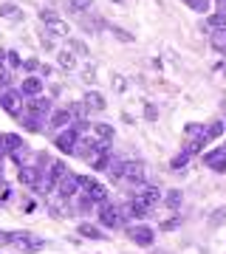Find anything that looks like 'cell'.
Masks as SVG:
<instances>
[{"label": "cell", "mask_w": 226, "mask_h": 254, "mask_svg": "<svg viewBox=\"0 0 226 254\" xmlns=\"http://www.w3.org/2000/svg\"><path fill=\"white\" fill-rule=\"evenodd\" d=\"M125 209L116 206V203H102L99 209V223L102 226H108V229H122L125 226Z\"/></svg>", "instance_id": "6da1fadb"}, {"label": "cell", "mask_w": 226, "mask_h": 254, "mask_svg": "<svg viewBox=\"0 0 226 254\" xmlns=\"http://www.w3.org/2000/svg\"><path fill=\"white\" fill-rule=\"evenodd\" d=\"M79 187H82V195H88L93 203H108V190H105V184L93 181L88 175H79Z\"/></svg>", "instance_id": "7a4b0ae2"}, {"label": "cell", "mask_w": 226, "mask_h": 254, "mask_svg": "<svg viewBox=\"0 0 226 254\" xmlns=\"http://www.w3.org/2000/svg\"><path fill=\"white\" fill-rule=\"evenodd\" d=\"M110 147L108 141H96V147H93V153L88 155V164H90V170H99V173H105L108 170V164H110Z\"/></svg>", "instance_id": "3957f363"}, {"label": "cell", "mask_w": 226, "mask_h": 254, "mask_svg": "<svg viewBox=\"0 0 226 254\" xmlns=\"http://www.w3.org/2000/svg\"><path fill=\"white\" fill-rule=\"evenodd\" d=\"M11 235H14V246L23 249L26 254H34V252H40V249L45 246L43 237H34L31 232H11Z\"/></svg>", "instance_id": "277c9868"}, {"label": "cell", "mask_w": 226, "mask_h": 254, "mask_svg": "<svg viewBox=\"0 0 226 254\" xmlns=\"http://www.w3.org/2000/svg\"><path fill=\"white\" fill-rule=\"evenodd\" d=\"M0 108L9 116H20L23 113V93L20 91H3L0 93Z\"/></svg>", "instance_id": "5b68a950"}, {"label": "cell", "mask_w": 226, "mask_h": 254, "mask_svg": "<svg viewBox=\"0 0 226 254\" xmlns=\"http://www.w3.org/2000/svg\"><path fill=\"white\" fill-rule=\"evenodd\" d=\"M40 20H43L45 23V31H51V34L54 37H68V31H71V28H68V23H65V20H60L54 14V11H40Z\"/></svg>", "instance_id": "8992f818"}, {"label": "cell", "mask_w": 226, "mask_h": 254, "mask_svg": "<svg viewBox=\"0 0 226 254\" xmlns=\"http://www.w3.org/2000/svg\"><path fill=\"white\" fill-rule=\"evenodd\" d=\"M54 144H57L60 153L74 155V153H76V144H79V136H76V130H74V127H68V130H63V133L54 138Z\"/></svg>", "instance_id": "52a82bcc"}, {"label": "cell", "mask_w": 226, "mask_h": 254, "mask_svg": "<svg viewBox=\"0 0 226 254\" xmlns=\"http://www.w3.org/2000/svg\"><path fill=\"white\" fill-rule=\"evenodd\" d=\"M127 237H130V240H133L136 246H153V240H155V232L150 226H130L127 229Z\"/></svg>", "instance_id": "ba28073f"}, {"label": "cell", "mask_w": 226, "mask_h": 254, "mask_svg": "<svg viewBox=\"0 0 226 254\" xmlns=\"http://www.w3.org/2000/svg\"><path fill=\"white\" fill-rule=\"evenodd\" d=\"M122 181L130 184V187H142V184H145V167L136 164V161H127L125 173H122Z\"/></svg>", "instance_id": "9c48e42d"}, {"label": "cell", "mask_w": 226, "mask_h": 254, "mask_svg": "<svg viewBox=\"0 0 226 254\" xmlns=\"http://www.w3.org/2000/svg\"><path fill=\"white\" fill-rule=\"evenodd\" d=\"M57 190H60V195H63L65 200H71V198H76V192H82V187H79V175H65L63 181L57 184Z\"/></svg>", "instance_id": "30bf717a"}, {"label": "cell", "mask_w": 226, "mask_h": 254, "mask_svg": "<svg viewBox=\"0 0 226 254\" xmlns=\"http://www.w3.org/2000/svg\"><path fill=\"white\" fill-rule=\"evenodd\" d=\"M204 164H207L209 170H215V173H226V144L204 155Z\"/></svg>", "instance_id": "8fae6325"}, {"label": "cell", "mask_w": 226, "mask_h": 254, "mask_svg": "<svg viewBox=\"0 0 226 254\" xmlns=\"http://www.w3.org/2000/svg\"><path fill=\"white\" fill-rule=\"evenodd\" d=\"M20 184H23V187H28V190H37V184H40V170H37V167L23 164V167H20Z\"/></svg>", "instance_id": "7c38bea8"}, {"label": "cell", "mask_w": 226, "mask_h": 254, "mask_svg": "<svg viewBox=\"0 0 226 254\" xmlns=\"http://www.w3.org/2000/svg\"><path fill=\"white\" fill-rule=\"evenodd\" d=\"M20 93L23 96H40L43 93V76H26L20 85Z\"/></svg>", "instance_id": "4fadbf2b"}, {"label": "cell", "mask_w": 226, "mask_h": 254, "mask_svg": "<svg viewBox=\"0 0 226 254\" xmlns=\"http://www.w3.org/2000/svg\"><path fill=\"white\" fill-rule=\"evenodd\" d=\"M26 113H34V116H43L48 119V113H51V99H43V96H37V99L28 102Z\"/></svg>", "instance_id": "5bb4252c"}, {"label": "cell", "mask_w": 226, "mask_h": 254, "mask_svg": "<svg viewBox=\"0 0 226 254\" xmlns=\"http://www.w3.org/2000/svg\"><path fill=\"white\" fill-rule=\"evenodd\" d=\"M209 43H212V48H215V51L226 54V26L212 28V31H209Z\"/></svg>", "instance_id": "9a60e30c"}, {"label": "cell", "mask_w": 226, "mask_h": 254, "mask_svg": "<svg viewBox=\"0 0 226 254\" xmlns=\"http://www.w3.org/2000/svg\"><path fill=\"white\" fill-rule=\"evenodd\" d=\"M0 17L17 23V20H23V9H20L17 3H0Z\"/></svg>", "instance_id": "2e32d148"}, {"label": "cell", "mask_w": 226, "mask_h": 254, "mask_svg": "<svg viewBox=\"0 0 226 254\" xmlns=\"http://www.w3.org/2000/svg\"><path fill=\"white\" fill-rule=\"evenodd\" d=\"M85 240H105L108 235H102V229L99 226H93V223H79V229H76Z\"/></svg>", "instance_id": "e0dca14e"}, {"label": "cell", "mask_w": 226, "mask_h": 254, "mask_svg": "<svg viewBox=\"0 0 226 254\" xmlns=\"http://www.w3.org/2000/svg\"><path fill=\"white\" fill-rule=\"evenodd\" d=\"M85 108L88 110H105V96L102 93H96V91H90V93H85Z\"/></svg>", "instance_id": "ac0fdd59"}, {"label": "cell", "mask_w": 226, "mask_h": 254, "mask_svg": "<svg viewBox=\"0 0 226 254\" xmlns=\"http://www.w3.org/2000/svg\"><path fill=\"white\" fill-rule=\"evenodd\" d=\"M71 122H74L71 110L65 108V110H57L54 116H51V122H48V125H51V127H71Z\"/></svg>", "instance_id": "d6986e66"}, {"label": "cell", "mask_w": 226, "mask_h": 254, "mask_svg": "<svg viewBox=\"0 0 226 254\" xmlns=\"http://www.w3.org/2000/svg\"><path fill=\"white\" fill-rule=\"evenodd\" d=\"M93 133H96V138H99V141H113V127L108 125V122H96V125H93Z\"/></svg>", "instance_id": "ffe728a7"}, {"label": "cell", "mask_w": 226, "mask_h": 254, "mask_svg": "<svg viewBox=\"0 0 226 254\" xmlns=\"http://www.w3.org/2000/svg\"><path fill=\"white\" fill-rule=\"evenodd\" d=\"M65 6L74 14H85L88 9H93V0H65Z\"/></svg>", "instance_id": "44dd1931"}, {"label": "cell", "mask_w": 226, "mask_h": 254, "mask_svg": "<svg viewBox=\"0 0 226 254\" xmlns=\"http://www.w3.org/2000/svg\"><path fill=\"white\" fill-rule=\"evenodd\" d=\"M181 200H184V192H181V190H170V192H167V198H164V203H167V209L178 212V209H181Z\"/></svg>", "instance_id": "7402d4cb"}, {"label": "cell", "mask_w": 226, "mask_h": 254, "mask_svg": "<svg viewBox=\"0 0 226 254\" xmlns=\"http://www.w3.org/2000/svg\"><path fill=\"white\" fill-rule=\"evenodd\" d=\"M224 223H226V206L212 209V215H209V229H221Z\"/></svg>", "instance_id": "603a6c76"}, {"label": "cell", "mask_w": 226, "mask_h": 254, "mask_svg": "<svg viewBox=\"0 0 226 254\" xmlns=\"http://www.w3.org/2000/svg\"><path fill=\"white\" fill-rule=\"evenodd\" d=\"M57 60H60V68H63V71H74V68H76V57H74L68 48H65V51H60V57H57Z\"/></svg>", "instance_id": "cb8c5ba5"}, {"label": "cell", "mask_w": 226, "mask_h": 254, "mask_svg": "<svg viewBox=\"0 0 226 254\" xmlns=\"http://www.w3.org/2000/svg\"><path fill=\"white\" fill-rule=\"evenodd\" d=\"M65 48H68V51H71L74 57H88V46H85L82 40H71V37H68V43H65Z\"/></svg>", "instance_id": "d4e9b609"}, {"label": "cell", "mask_w": 226, "mask_h": 254, "mask_svg": "<svg viewBox=\"0 0 226 254\" xmlns=\"http://www.w3.org/2000/svg\"><path fill=\"white\" fill-rule=\"evenodd\" d=\"M224 130H226L224 122H212V125H207V141H215V138H221V136H224Z\"/></svg>", "instance_id": "484cf974"}, {"label": "cell", "mask_w": 226, "mask_h": 254, "mask_svg": "<svg viewBox=\"0 0 226 254\" xmlns=\"http://www.w3.org/2000/svg\"><path fill=\"white\" fill-rule=\"evenodd\" d=\"M184 3H187L192 11H201V14H207V11L212 9V0H184Z\"/></svg>", "instance_id": "4316f807"}, {"label": "cell", "mask_w": 226, "mask_h": 254, "mask_svg": "<svg viewBox=\"0 0 226 254\" xmlns=\"http://www.w3.org/2000/svg\"><path fill=\"white\" fill-rule=\"evenodd\" d=\"M192 155L190 153H184V150H181L178 155H175V158H172L170 161V170H184V167H187V161H190Z\"/></svg>", "instance_id": "83f0119b"}, {"label": "cell", "mask_w": 226, "mask_h": 254, "mask_svg": "<svg viewBox=\"0 0 226 254\" xmlns=\"http://www.w3.org/2000/svg\"><path fill=\"white\" fill-rule=\"evenodd\" d=\"M110 34L116 37V40H122V43H133V40H136L130 31H125V28H119V26H110Z\"/></svg>", "instance_id": "f1b7e54d"}, {"label": "cell", "mask_w": 226, "mask_h": 254, "mask_svg": "<svg viewBox=\"0 0 226 254\" xmlns=\"http://www.w3.org/2000/svg\"><path fill=\"white\" fill-rule=\"evenodd\" d=\"M102 26H105L102 20H96V17H85V14H82V28H85V31H93V28H102Z\"/></svg>", "instance_id": "f546056e"}, {"label": "cell", "mask_w": 226, "mask_h": 254, "mask_svg": "<svg viewBox=\"0 0 226 254\" xmlns=\"http://www.w3.org/2000/svg\"><path fill=\"white\" fill-rule=\"evenodd\" d=\"M6 65H11V68H20V65H23L17 51H6Z\"/></svg>", "instance_id": "4dcf8cb0"}, {"label": "cell", "mask_w": 226, "mask_h": 254, "mask_svg": "<svg viewBox=\"0 0 226 254\" xmlns=\"http://www.w3.org/2000/svg\"><path fill=\"white\" fill-rule=\"evenodd\" d=\"M9 195H11L9 184H6V181H3V178H0V203H6V200H9Z\"/></svg>", "instance_id": "1f68e13d"}, {"label": "cell", "mask_w": 226, "mask_h": 254, "mask_svg": "<svg viewBox=\"0 0 226 254\" xmlns=\"http://www.w3.org/2000/svg\"><path fill=\"white\" fill-rule=\"evenodd\" d=\"M0 246H14V235H11V232H3V229H0Z\"/></svg>", "instance_id": "d6a6232c"}, {"label": "cell", "mask_w": 226, "mask_h": 254, "mask_svg": "<svg viewBox=\"0 0 226 254\" xmlns=\"http://www.w3.org/2000/svg\"><path fill=\"white\" fill-rule=\"evenodd\" d=\"M43 46L45 48H54V34H51V31H48V34L43 31Z\"/></svg>", "instance_id": "836d02e7"}, {"label": "cell", "mask_w": 226, "mask_h": 254, "mask_svg": "<svg viewBox=\"0 0 226 254\" xmlns=\"http://www.w3.org/2000/svg\"><path fill=\"white\" fill-rule=\"evenodd\" d=\"M145 116L150 119V122H155V116H158V110H155L153 105H147V110H145Z\"/></svg>", "instance_id": "e575fe53"}, {"label": "cell", "mask_w": 226, "mask_h": 254, "mask_svg": "<svg viewBox=\"0 0 226 254\" xmlns=\"http://www.w3.org/2000/svg\"><path fill=\"white\" fill-rule=\"evenodd\" d=\"M215 6H218L215 14H224V17H226V0H215Z\"/></svg>", "instance_id": "d590c367"}, {"label": "cell", "mask_w": 226, "mask_h": 254, "mask_svg": "<svg viewBox=\"0 0 226 254\" xmlns=\"http://www.w3.org/2000/svg\"><path fill=\"white\" fill-rule=\"evenodd\" d=\"M113 88H116V91H125V88H127V82L122 79V76H116V79H113Z\"/></svg>", "instance_id": "8d00e7d4"}, {"label": "cell", "mask_w": 226, "mask_h": 254, "mask_svg": "<svg viewBox=\"0 0 226 254\" xmlns=\"http://www.w3.org/2000/svg\"><path fill=\"white\" fill-rule=\"evenodd\" d=\"M175 226H178V220H167V223H161L164 232H170V229H175Z\"/></svg>", "instance_id": "74e56055"}, {"label": "cell", "mask_w": 226, "mask_h": 254, "mask_svg": "<svg viewBox=\"0 0 226 254\" xmlns=\"http://www.w3.org/2000/svg\"><path fill=\"white\" fill-rule=\"evenodd\" d=\"M34 68H40V63H37V60H28V63H26V71H34Z\"/></svg>", "instance_id": "f35d334b"}, {"label": "cell", "mask_w": 226, "mask_h": 254, "mask_svg": "<svg viewBox=\"0 0 226 254\" xmlns=\"http://www.w3.org/2000/svg\"><path fill=\"white\" fill-rule=\"evenodd\" d=\"M113 3H122V6H125V3H130V0H113Z\"/></svg>", "instance_id": "ab89813d"}]
</instances>
